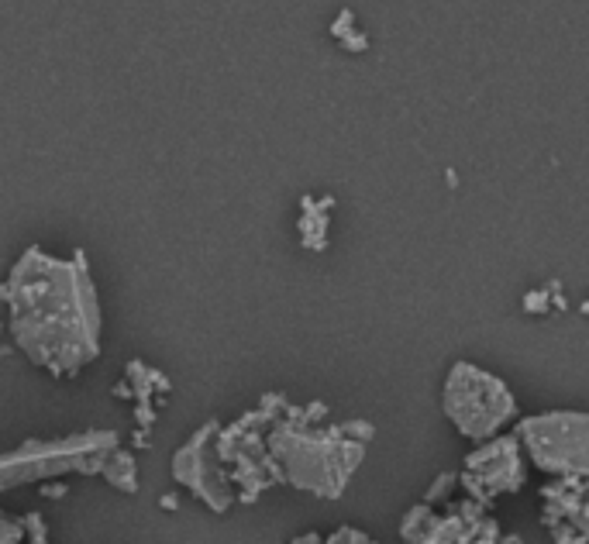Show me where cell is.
<instances>
[{
    "label": "cell",
    "mask_w": 589,
    "mask_h": 544,
    "mask_svg": "<svg viewBox=\"0 0 589 544\" xmlns=\"http://www.w3.org/2000/svg\"><path fill=\"white\" fill-rule=\"evenodd\" d=\"M45 496H66V486H42Z\"/></svg>",
    "instance_id": "obj_14"
},
{
    "label": "cell",
    "mask_w": 589,
    "mask_h": 544,
    "mask_svg": "<svg viewBox=\"0 0 589 544\" xmlns=\"http://www.w3.org/2000/svg\"><path fill=\"white\" fill-rule=\"evenodd\" d=\"M589 417L579 410H552L527 417L517 427V445L541 472L555 479H586L589 469Z\"/></svg>",
    "instance_id": "obj_5"
},
{
    "label": "cell",
    "mask_w": 589,
    "mask_h": 544,
    "mask_svg": "<svg viewBox=\"0 0 589 544\" xmlns=\"http://www.w3.org/2000/svg\"><path fill=\"white\" fill-rule=\"evenodd\" d=\"M445 414L465 438L490 441L503 424L517 417V400L493 372L459 362L445 379Z\"/></svg>",
    "instance_id": "obj_4"
},
{
    "label": "cell",
    "mask_w": 589,
    "mask_h": 544,
    "mask_svg": "<svg viewBox=\"0 0 589 544\" xmlns=\"http://www.w3.org/2000/svg\"><path fill=\"white\" fill-rule=\"evenodd\" d=\"M479 517H483V507L476 500L455 503L445 514H434L431 503H417L403 517L400 538L403 544H459Z\"/></svg>",
    "instance_id": "obj_8"
},
{
    "label": "cell",
    "mask_w": 589,
    "mask_h": 544,
    "mask_svg": "<svg viewBox=\"0 0 589 544\" xmlns=\"http://www.w3.org/2000/svg\"><path fill=\"white\" fill-rule=\"evenodd\" d=\"M524 479L527 472L517 438H500L496 434L465 458L462 486L469 489V500H476L479 507H490L500 493H517Z\"/></svg>",
    "instance_id": "obj_7"
},
{
    "label": "cell",
    "mask_w": 589,
    "mask_h": 544,
    "mask_svg": "<svg viewBox=\"0 0 589 544\" xmlns=\"http://www.w3.org/2000/svg\"><path fill=\"white\" fill-rule=\"evenodd\" d=\"M100 476H104L111 486L124 489V493H138V465H135V455L124 452V448H114V452L107 455V462H104V469H100Z\"/></svg>",
    "instance_id": "obj_11"
},
{
    "label": "cell",
    "mask_w": 589,
    "mask_h": 544,
    "mask_svg": "<svg viewBox=\"0 0 589 544\" xmlns=\"http://www.w3.org/2000/svg\"><path fill=\"white\" fill-rule=\"evenodd\" d=\"M0 297L11 310L14 345L52 376H76L100 355V303L83 255L66 262L31 248Z\"/></svg>",
    "instance_id": "obj_1"
},
{
    "label": "cell",
    "mask_w": 589,
    "mask_h": 544,
    "mask_svg": "<svg viewBox=\"0 0 589 544\" xmlns=\"http://www.w3.org/2000/svg\"><path fill=\"white\" fill-rule=\"evenodd\" d=\"M545 496V527L552 531L555 544H586V479H558L541 489Z\"/></svg>",
    "instance_id": "obj_9"
},
{
    "label": "cell",
    "mask_w": 589,
    "mask_h": 544,
    "mask_svg": "<svg viewBox=\"0 0 589 544\" xmlns=\"http://www.w3.org/2000/svg\"><path fill=\"white\" fill-rule=\"evenodd\" d=\"M0 544H49V527L42 514L7 517L0 514Z\"/></svg>",
    "instance_id": "obj_10"
},
{
    "label": "cell",
    "mask_w": 589,
    "mask_h": 544,
    "mask_svg": "<svg viewBox=\"0 0 589 544\" xmlns=\"http://www.w3.org/2000/svg\"><path fill=\"white\" fill-rule=\"evenodd\" d=\"M455 483H459V479H455V476H452V472H441V476H438V483H434V486H431V493H428V496H424V503H438V500H441V496H445V493H448V489H455Z\"/></svg>",
    "instance_id": "obj_13"
},
{
    "label": "cell",
    "mask_w": 589,
    "mask_h": 544,
    "mask_svg": "<svg viewBox=\"0 0 589 544\" xmlns=\"http://www.w3.org/2000/svg\"><path fill=\"white\" fill-rule=\"evenodd\" d=\"M162 507H166V510H176V507H180V500H176V496L169 493V496H162Z\"/></svg>",
    "instance_id": "obj_15"
},
{
    "label": "cell",
    "mask_w": 589,
    "mask_h": 544,
    "mask_svg": "<svg viewBox=\"0 0 589 544\" xmlns=\"http://www.w3.org/2000/svg\"><path fill=\"white\" fill-rule=\"evenodd\" d=\"M114 448H121L118 431H83L62 441H28L18 452L0 455V493L59 479L66 472H83V476L97 472L100 476Z\"/></svg>",
    "instance_id": "obj_3"
},
{
    "label": "cell",
    "mask_w": 589,
    "mask_h": 544,
    "mask_svg": "<svg viewBox=\"0 0 589 544\" xmlns=\"http://www.w3.org/2000/svg\"><path fill=\"white\" fill-rule=\"evenodd\" d=\"M324 414H328L324 403H307V407L286 403L262 431V438H266L276 483H290L321 500H335L362 465L376 431L366 421L321 424Z\"/></svg>",
    "instance_id": "obj_2"
},
{
    "label": "cell",
    "mask_w": 589,
    "mask_h": 544,
    "mask_svg": "<svg viewBox=\"0 0 589 544\" xmlns=\"http://www.w3.org/2000/svg\"><path fill=\"white\" fill-rule=\"evenodd\" d=\"M217 427H221L217 421H207L180 452L173 455V479L183 483L193 496H200L214 514H224V510H231V503H235V489H231L224 462L217 458V448H214Z\"/></svg>",
    "instance_id": "obj_6"
},
{
    "label": "cell",
    "mask_w": 589,
    "mask_h": 544,
    "mask_svg": "<svg viewBox=\"0 0 589 544\" xmlns=\"http://www.w3.org/2000/svg\"><path fill=\"white\" fill-rule=\"evenodd\" d=\"M293 544H376L369 538V534H362V531H355V527H338L335 534H300Z\"/></svg>",
    "instance_id": "obj_12"
}]
</instances>
